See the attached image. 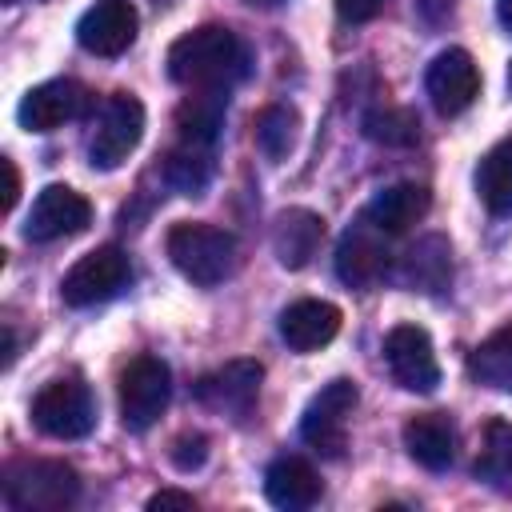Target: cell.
<instances>
[{
  "mask_svg": "<svg viewBox=\"0 0 512 512\" xmlns=\"http://www.w3.org/2000/svg\"><path fill=\"white\" fill-rule=\"evenodd\" d=\"M168 76L184 88H232L248 76V48L224 24H200L172 40Z\"/></svg>",
  "mask_w": 512,
  "mask_h": 512,
  "instance_id": "cell-1",
  "label": "cell"
},
{
  "mask_svg": "<svg viewBox=\"0 0 512 512\" xmlns=\"http://www.w3.org/2000/svg\"><path fill=\"white\" fill-rule=\"evenodd\" d=\"M168 260L176 264V272L184 280L212 288L236 272L240 248H236L232 232H224L216 224L184 220V224H172V232H168Z\"/></svg>",
  "mask_w": 512,
  "mask_h": 512,
  "instance_id": "cell-2",
  "label": "cell"
},
{
  "mask_svg": "<svg viewBox=\"0 0 512 512\" xmlns=\"http://www.w3.org/2000/svg\"><path fill=\"white\" fill-rule=\"evenodd\" d=\"M4 500L16 512H64L80 500V476L64 460H12L4 468Z\"/></svg>",
  "mask_w": 512,
  "mask_h": 512,
  "instance_id": "cell-3",
  "label": "cell"
},
{
  "mask_svg": "<svg viewBox=\"0 0 512 512\" xmlns=\"http://www.w3.org/2000/svg\"><path fill=\"white\" fill-rule=\"evenodd\" d=\"M32 424L52 440H80L96 428V396L80 376L48 380L32 396Z\"/></svg>",
  "mask_w": 512,
  "mask_h": 512,
  "instance_id": "cell-4",
  "label": "cell"
},
{
  "mask_svg": "<svg viewBox=\"0 0 512 512\" xmlns=\"http://www.w3.org/2000/svg\"><path fill=\"white\" fill-rule=\"evenodd\" d=\"M140 136H144V104L132 92H112L92 120V136H88L92 168H100V172L120 168L136 152Z\"/></svg>",
  "mask_w": 512,
  "mask_h": 512,
  "instance_id": "cell-5",
  "label": "cell"
},
{
  "mask_svg": "<svg viewBox=\"0 0 512 512\" xmlns=\"http://www.w3.org/2000/svg\"><path fill=\"white\" fill-rule=\"evenodd\" d=\"M356 400H360V392H356L352 380H344V376H340V380H328V384L308 400V408H304V416H300V436H304V444H312L324 460H340L344 448H348V416H352Z\"/></svg>",
  "mask_w": 512,
  "mask_h": 512,
  "instance_id": "cell-6",
  "label": "cell"
},
{
  "mask_svg": "<svg viewBox=\"0 0 512 512\" xmlns=\"http://www.w3.org/2000/svg\"><path fill=\"white\" fill-rule=\"evenodd\" d=\"M132 276V264H128V252L116 248V244H100L92 248L88 256H80L64 280H60V300L68 308H92V304H104L112 300Z\"/></svg>",
  "mask_w": 512,
  "mask_h": 512,
  "instance_id": "cell-7",
  "label": "cell"
},
{
  "mask_svg": "<svg viewBox=\"0 0 512 512\" xmlns=\"http://www.w3.org/2000/svg\"><path fill=\"white\" fill-rule=\"evenodd\" d=\"M172 396V372L160 356H136L120 372V420L132 432H148Z\"/></svg>",
  "mask_w": 512,
  "mask_h": 512,
  "instance_id": "cell-8",
  "label": "cell"
},
{
  "mask_svg": "<svg viewBox=\"0 0 512 512\" xmlns=\"http://www.w3.org/2000/svg\"><path fill=\"white\" fill-rule=\"evenodd\" d=\"M392 252H388V232H380L368 216H360L356 224L344 228L340 244H336V276L340 284L368 292L388 276Z\"/></svg>",
  "mask_w": 512,
  "mask_h": 512,
  "instance_id": "cell-9",
  "label": "cell"
},
{
  "mask_svg": "<svg viewBox=\"0 0 512 512\" xmlns=\"http://www.w3.org/2000/svg\"><path fill=\"white\" fill-rule=\"evenodd\" d=\"M88 224H92V204L68 184H48L32 200L24 236L36 244H52V240H68V236L84 232Z\"/></svg>",
  "mask_w": 512,
  "mask_h": 512,
  "instance_id": "cell-10",
  "label": "cell"
},
{
  "mask_svg": "<svg viewBox=\"0 0 512 512\" xmlns=\"http://www.w3.org/2000/svg\"><path fill=\"white\" fill-rule=\"evenodd\" d=\"M384 364L404 392H432L440 384L436 348L420 324H396L384 336Z\"/></svg>",
  "mask_w": 512,
  "mask_h": 512,
  "instance_id": "cell-11",
  "label": "cell"
},
{
  "mask_svg": "<svg viewBox=\"0 0 512 512\" xmlns=\"http://www.w3.org/2000/svg\"><path fill=\"white\" fill-rule=\"evenodd\" d=\"M424 88L440 116H460L480 96V68L464 48H444L432 56L424 72Z\"/></svg>",
  "mask_w": 512,
  "mask_h": 512,
  "instance_id": "cell-12",
  "label": "cell"
},
{
  "mask_svg": "<svg viewBox=\"0 0 512 512\" xmlns=\"http://www.w3.org/2000/svg\"><path fill=\"white\" fill-rule=\"evenodd\" d=\"M88 108H92V92L80 80H44L20 100L16 120L28 132H56L60 124L80 120Z\"/></svg>",
  "mask_w": 512,
  "mask_h": 512,
  "instance_id": "cell-13",
  "label": "cell"
},
{
  "mask_svg": "<svg viewBox=\"0 0 512 512\" xmlns=\"http://www.w3.org/2000/svg\"><path fill=\"white\" fill-rule=\"evenodd\" d=\"M264 368L256 360H228L196 380V400L224 416H248L260 396Z\"/></svg>",
  "mask_w": 512,
  "mask_h": 512,
  "instance_id": "cell-14",
  "label": "cell"
},
{
  "mask_svg": "<svg viewBox=\"0 0 512 512\" xmlns=\"http://www.w3.org/2000/svg\"><path fill=\"white\" fill-rule=\"evenodd\" d=\"M136 28H140V16L128 0H96L76 24V40L92 56H120L132 48Z\"/></svg>",
  "mask_w": 512,
  "mask_h": 512,
  "instance_id": "cell-15",
  "label": "cell"
},
{
  "mask_svg": "<svg viewBox=\"0 0 512 512\" xmlns=\"http://www.w3.org/2000/svg\"><path fill=\"white\" fill-rule=\"evenodd\" d=\"M336 332H340V308L328 300H296L280 312V340L300 356L332 344Z\"/></svg>",
  "mask_w": 512,
  "mask_h": 512,
  "instance_id": "cell-16",
  "label": "cell"
},
{
  "mask_svg": "<svg viewBox=\"0 0 512 512\" xmlns=\"http://www.w3.org/2000/svg\"><path fill=\"white\" fill-rule=\"evenodd\" d=\"M324 244V216H316L312 208H284L272 220V252L284 268H304L312 264V256Z\"/></svg>",
  "mask_w": 512,
  "mask_h": 512,
  "instance_id": "cell-17",
  "label": "cell"
},
{
  "mask_svg": "<svg viewBox=\"0 0 512 512\" xmlns=\"http://www.w3.org/2000/svg\"><path fill=\"white\" fill-rule=\"evenodd\" d=\"M428 208H432L428 188H424V184H412V180H400V184L380 188V192L368 200L364 216H368V220H372L380 232L400 236V232L416 228V224L428 216Z\"/></svg>",
  "mask_w": 512,
  "mask_h": 512,
  "instance_id": "cell-18",
  "label": "cell"
},
{
  "mask_svg": "<svg viewBox=\"0 0 512 512\" xmlns=\"http://www.w3.org/2000/svg\"><path fill=\"white\" fill-rule=\"evenodd\" d=\"M400 280H404L412 292L440 296V292L452 284V244H448L440 232L420 236V240L404 252V260H400Z\"/></svg>",
  "mask_w": 512,
  "mask_h": 512,
  "instance_id": "cell-19",
  "label": "cell"
},
{
  "mask_svg": "<svg viewBox=\"0 0 512 512\" xmlns=\"http://www.w3.org/2000/svg\"><path fill=\"white\" fill-rule=\"evenodd\" d=\"M264 496H268V504H276L284 512H304L320 500V476L308 460L280 456L264 472Z\"/></svg>",
  "mask_w": 512,
  "mask_h": 512,
  "instance_id": "cell-20",
  "label": "cell"
},
{
  "mask_svg": "<svg viewBox=\"0 0 512 512\" xmlns=\"http://www.w3.org/2000/svg\"><path fill=\"white\" fill-rule=\"evenodd\" d=\"M404 448L420 468L444 472L456 456V432L444 412H420L404 424Z\"/></svg>",
  "mask_w": 512,
  "mask_h": 512,
  "instance_id": "cell-21",
  "label": "cell"
},
{
  "mask_svg": "<svg viewBox=\"0 0 512 512\" xmlns=\"http://www.w3.org/2000/svg\"><path fill=\"white\" fill-rule=\"evenodd\" d=\"M224 112H228V88H192V96H184L176 108L180 140L212 148V140L224 128Z\"/></svg>",
  "mask_w": 512,
  "mask_h": 512,
  "instance_id": "cell-22",
  "label": "cell"
},
{
  "mask_svg": "<svg viewBox=\"0 0 512 512\" xmlns=\"http://www.w3.org/2000/svg\"><path fill=\"white\" fill-rule=\"evenodd\" d=\"M472 472L492 492L512 496V424L508 420H488L484 424V436H480V452H476Z\"/></svg>",
  "mask_w": 512,
  "mask_h": 512,
  "instance_id": "cell-23",
  "label": "cell"
},
{
  "mask_svg": "<svg viewBox=\"0 0 512 512\" xmlns=\"http://www.w3.org/2000/svg\"><path fill=\"white\" fill-rule=\"evenodd\" d=\"M476 196L492 216H512V140H500L484 152L476 168Z\"/></svg>",
  "mask_w": 512,
  "mask_h": 512,
  "instance_id": "cell-24",
  "label": "cell"
},
{
  "mask_svg": "<svg viewBox=\"0 0 512 512\" xmlns=\"http://www.w3.org/2000/svg\"><path fill=\"white\" fill-rule=\"evenodd\" d=\"M468 376L492 392H512V324L484 336L468 356Z\"/></svg>",
  "mask_w": 512,
  "mask_h": 512,
  "instance_id": "cell-25",
  "label": "cell"
},
{
  "mask_svg": "<svg viewBox=\"0 0 512 512\" xmlns=\"http://www.w3.org/2000/svg\"><path fill=\"white\" fill-rule=\"evenodd\" d=\"M216 164H212V148L208 144H188L180 140L168 156H164V184L180 196H200L212 180Z\"/></svg>",
  "mask_w": 512,
  "mask_h": 512,
  "instance_id": "cell-26",
  "label": "cell"
},
{
  "mask_svg": "<svg viewBox=\"0 0 512 512\" xmlns=\"http://www.w3.org/2000/svg\"><path fill=\"white\" fill-rule=\"evenodd\" d=\"M360 128H364V136H368L372 144H384V148H408V144L420 140V120H416V112L392 108V104L364 112Z\"/></svg>",
  "mask_w": 512,
  "mask_h": 512,
  "instance_id": "cell-27",
  "label": "cell"
},
{
  "mask_svg": "<svg viewBox=\"0 0 512 512\" xmlns=\"http://www.w3.org/2000/svg\"><path fill=\"white\" fill-rule=\"evenodd\" d=\"M296 128H300V116L284 104H272L256 116V144L268 160H284L296 144Z\"/></svg>",
  "mask_w": 512,
  "mask_h": 512,
  "instance_id": "cell-28",
  "label": "cell"
},
{
  "mask_svg": "<svg viewBox=\"0 0 512 512\" xmlns=\"http://www.w3.org/2000/svg\"><path fill=\"white\" fill-rule=\"evenodd\" d=\"M168 456H172V464H176L180 472H196V468L208 460V436H204V432H184V436L172 440Z\"/></svg>",
  "mask_w": 512,
  "mask_h": 512,
  "instance_id": "cell-29",
  "label": "cell"
},
{
  "mask_svg": "<svg viewBox=\"0 0 512 512\" xmlns=\"http://www.w3.org/2000/svg\"><path fill=\"white\" fill-rule=\"evenodd\" d=\"M332 4H336V16L344 24H368V20H376L384 12L388 0H332Z\"/></svg>",
  "mask_w": 512,
  "mask_h": 512,
  "instance_id": "cell-30",
  "label": "cell"
},
{
  "mask_svg": "<svg viewBox=\"0 0 512 512\" xmlns=\"http://www.w3.org/2000/svg\"><path fill=\"white\" fill-rule=\"evenodd\" d=\"M168 508H184V512H192L196 500H192L188 492H180V488H160V492L148 500V512H168Z\"/></svg>",
  "mask_w": 512,
  "mask_h": 512,
  "instance_id": "cell-31",
  "label": "cell"
},
{
  "mask_svg": "<svg viewBox=\"0 0 512 512\" xmlns=\"http://www.w3.org/2000/svg\"><path fill=\"white\" fill-rule=\"evenodd\" d=\"M0 172H4V200H0V212H12L16 208V196H20V172H16V164L4 156L0 160Z\"/></svg>",
  "mask_w": 512,
  "mask_h": 512,
  "instance_id": "cell-32",
  "label": "cell"
},
{
  "mask_svg": "<svg viewBox=\"0 0 512 512\" xmlns=\"http://www.w3.org/2000/svg\"><path fill=\"white\" fill-rule=\"evenodd\" d=\"M496 12H500V24L512 32V0H496Z\"/></svg>",
  "mask_w": 512,
  "mask_h": 512,
  "instance_id": "cell-33",
  "label": "cell"
},
{
  "mask_svg": "<svg viewBox=\"0 0 512 512\" xmlns=\"http://www.w3.org/2000/svg\"><path fill=\"white\" fill-rule=\"evenodd\" d=\"M244 4H252V8H280V4H288V0H244Z\"/></svg>",
  "mask_w": 512,
  "mask_h": 512,
  "instance_id": "cell-34",
  "label": "cell"
},
{
  "mask_svg": "<svg viewBox=\"0 0 512 512\" xmlns=\"http://www.w3.org/2000/svg\"><path fill=\"white\" fill-rule=\"evenodd\" d=\"M508 92H512V64H508Z\"/></svg>",
  "mask_w": 512,
  "mask_h": 512,
  "instance_id": "cell-35",
  "label": "cell"
},
{
  "mask_svg": "<svg viewBox=\"0 0 512 512\" xmlns=\"http://www.w3.org/2000/svg\"><path fill=\"white\" fill-rule=\"evenodd\" d=\"M4 4H16V0H4Z\"/></svg>",
  "mask_w": 512,
  "mask_h": 512,
  "instance_id": "cell-36",
  "label": "cell"
}]
</instances>
